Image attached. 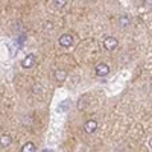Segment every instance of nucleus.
<instances>
[{
  "mask_svg": "<svg viewBox=\"0 0 152 152\" xmlns=\"http://www.w3.org/2000/svg\"><path fill=\"white\" fill-rule=\"evenodd\" d=\"M110 73V67L107 64H104V62H100V64L96 66V75L97 76H107Z\"/></svg>",
  "mask_w": 152,
  "mask_h": 152,
  "instance_id": "obj_4",
  "label": "nucleus"
},
{
  "mask_svg": "<svg viewBox=\"0 0 152 152\" xmlns=\"http://www.w3.org/2000/svg\"><path fill=\"white\" fill-rule=\"evenodd\" d=\"M85 132L87 134H91V132H94L96 129H97V123L94 122V120H88V122H85Z\"/></svg>",
  "mask_w": 152,
  "mask_h": 152,
  "instance_id": "obj_5",
  "label": "nucleus"
},
{
  "mask_svg": "<svg viewBox=\"0 0 152 152\" xmlns=\"http://www.w3.org/2000/svg\"><path fill=\"white\" fill-rule=\"evenodd\" d=\"M55 76H56V79H58L59 82H62V81H66L67 73H66L64 70H56V72H55Z\"/></svg>",
  "mask_w": 152,
  "mask_h": 152,
  "instance_id": "obj_6",
  "label": "nucleus"
},
{
  "mask_svg": "<svg viewBox=\"0 0 152 152\" xmlns=\"http://www.w3.org/2000/svg\"><path fill=\"white\" fill-rule=\"evenodd\" d=\"M67 2L69 0H53V5H55V8L61 9V8H64L67 5Z\"/></svg>",
  "mask_w": 152,
  "mask_h": 152,
  "instance_id": "obj_8",
  "label": "nucleus"
},
{
  "mask_svg": "<svg viewBox=\"0 0 152 152\" xmlns=\"http://www.w3.org/2000/svg\"><path fill=\"white\" fill-rule=\"evenodd\" d=\"M11 142H12V140H11V137H9V135H6V134L0 137V145H2V146H9V145H11Z\"/></svg>",
  "mask_w": 152,
  "mask_h": 152,
  "instance_id": "obj_7",
  "label": "nucleus"
},
{
  "mask_svg": "<svg viewBox=\"0 0 152 152\" xmlns=\"http://www.w3.org/2000/svg\"><path fill=\"white\" fill-rule=\"evenodd\" d=\"M35 62H37L35 55H28L26 58H24V59L21 61V66H23L24 69H31V67H34V66H35Z\"/></svg>",
  "mask_w": 152,
  "mask_h": 152,
  "instance_id": "obj_3",
  "label": "nucleus"
},
{
  "mask_svg": "<svg viewBox=\"0 0 152 152\" xmlns=\"http://www.w3.org/2000/svg\"><path fill=\"white\" fill-rule=\"evenodd\" d=\"M59 44H61L62 47H70V46L73 44V37H72L70 34L61 35V38H59Z\"/></svg>",
  "mask_w": 152,
  "mask_h": 152,
  "instance_id": "obj_2",
  "label": "nucleus"
},
{
  "mask_svg": "<svg viewBox=\"0 0 152 152\" xmlns=\"http://www.w3.org/2000/svg\"><path fill=\"white\" fill-rule=\"evenodd\" d=\"M120 24H122V26H128V24H129V20H128V17L122 15V17H120Z\"/></svg>",
  "mask_w": 152,
  "mask_h": 152,
  "instance_id": "obj_10",
  "label": "nucleus"
},
{
  "mask_svg": "<svg viewBox=\"0 0 152 152\" xmlns=\"http://www.w3.org/2000/svg\"><path fill=\"white\" fill-rule=\"evenodd\" d=\"M23 152H34L35 151V145L34 143H26L23 146V149H21Z\"/></svg>",
  "mask_w": 152,
  "mask_h": 152,
  "instance_id": "obj_9",
  "label": "nucleus"
},
{
  "mask_svg": "<svg viewBox=\"0 0 152 152\" xmlns=\"http://www.w3.org/2000/svg\"><path fill=\"white\" fill-rule=\"evenodd\" d=\"M104 46H105L107 50H114V49L119 46V41L114 37H108V38H105V40H104Z\"/></svg>",
  "mask_w": 152,
  "mask_h": 152,
  "instance_id": "obj_1",
  "label": "nucleus"
}]
</instances>
